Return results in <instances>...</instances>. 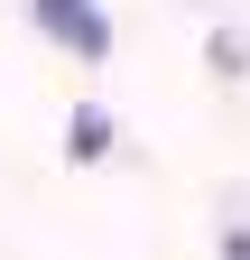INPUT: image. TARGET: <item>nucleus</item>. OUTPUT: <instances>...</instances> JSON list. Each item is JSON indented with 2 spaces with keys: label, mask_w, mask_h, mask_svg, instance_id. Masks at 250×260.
Returning <instances> with one entry per match:
<instances>
[{
  "label": "nucleus",
  "mask_w": 250,
  "mask_h": 260,
  "mask_svg": "<svg viewBox=\"0 0 250 260\" xmlns=\"http://www.w3.org/2000/svg\"><path fill=\"white\" fill-rule=\"evenodd\" d=\"M28 19H37V28H47L56 47H74L84 65H102V56H111V19L93 10V0H37Z\"/></svg>",
  "instance_id": "nucleus-1"
},
{
  "label": "nucleus",
  "mask_w": 250,
  "mask_h": 260,
  "mask_svg": "<svg viewBox=\"0 0 250 260\" xmlns=\"http://www.w3.org/2000/svg\"><path fill=\"white\" fill-rule=\"evenodd\" d=\"M65 140H74V158H102V149H111V121H102V112H74Z\"/></svg>",
  "instance_id": "nucleus-2"
}]
</instances>
